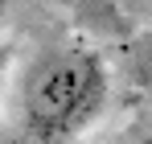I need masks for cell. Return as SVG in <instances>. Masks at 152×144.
<instances>
[{
	"label": "cell",
	"instance_id": "cell-2",
	"mask_svg": "<svg viewBox=\"0 0 152 144\" xmlns=\"http://www.w3.org/2000/svg\"><path fill=\"white\" fill-rule=\"evenodd\" d=\"M144 12H148V17H152V4H144Z\"/></svg>",
	"mask_w": 152,
	"mask_h": 144
},
{
	"label": "cell",
	"instance_id": "cell-3",
	"mask_svg": "<svg viewBox=\"0 0 152 144\" xmlns=\"http://www.w3.org/2000/svg\"><path fill=\"white\" fill-rule=\"evenodd\" d=\"M0 17H4V4H0Z\"/></svg>",
	"mask_w": 152,
	"mask_h": 144
},
{
	"label": "cell",
	"instance_id": "cell-1",
	"mask_svg": "<svg viewBox=\"0 0 152 144\" xmlns=\"http://www.w3.org/2000/svg\"><path fill=\"white\" fill-rule=\"evenodd\" d=\"M107 95H111V74L99 49H50L25 74L21 123L37 144H66L103 115Z\"/></svg>",
	"mask_w": 152,
	"mask_h": 144
}]
</instances>
